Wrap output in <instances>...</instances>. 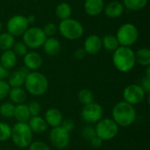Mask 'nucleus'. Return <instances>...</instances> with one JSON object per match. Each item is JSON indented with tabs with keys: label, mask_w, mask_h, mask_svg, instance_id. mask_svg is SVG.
I'll list each match as a JSON object with an SVG mask.
<instances>
[{
	"label": "nucleus",
	"mask_w": 150,
	"mask_h": 150,
	"mask_svg": "<svg viewBox=\"0 0 150 150\" xmlns=\"http://www.w3.org/2000/svg\"><path fill=\"white\" fill-rule=\"evenodd\" d=\"M112 116V120L119 127H127L135 121L136 111L134 105L125 101H120L114 105Z\"/></svg>",
	"instance_id": "f257e3e1"
},
{
	"label": "nucleus",
	"mask_w": 150,
	"mask_h": 150,
	"mask_svg": "<svg viewBox=\"0 0 150 150\" xmlns=\"http://www.w3.org/2000/svg\"><path fill=\"white\" fill-rule=\"evenodd\" d=\"M112 62L114 67L122 73L132 70L135 65V54L129 47L120 46L112 54Z\"/></svg>",
	"instance_id": "f03ea898"
},
{
	"label": "nucleus",
	"mask_w": 150,
	"mask_h": 150,
	"mask_svg": "<svg viewBox=\"0 0 150 150\" xmlns=\"http://www.w3.org/2000/svg\"><path fill=\"white\" fill-rule=\"evenodd\" d=\"M24 84L26 91L33 96H42L48 89L47 78L37 71H31L25 77Z\"/></svg>",
	"instance_id": "7ed1b4c3"
},
{
	"label": "nucleus",
	"mask_w": 150,
	"mask_h": 150,
	"mask_svg": "<svg viewBox=\"0 0 150 150\" xmlns=\"http://www.w3.org/2000/svg\"><path fill=\"white\" fill-rule=\"evenodd\" d=\"M11 139L18 148L25 149L33 142V132L27 123L18 122L11 127Z\"/></svg>",
	"instance_id": "20e7f679"
},
{
	"label": "nucleus",
	"mask_w": 150,
	"mask_h": 150,
	"mask_svg": "<svg viewBox=\"0 0 150 150\" xmlns=\"http://www.w3.org/2000/svg\"><path fill=\"white\" fill-rule=\"evenodd\" d=\"M83 26L76 19L67 18L61 20L59 24V32L62 36L69 40H75L81 38L83 34Z\"/></svg>",
	"instance_id": "39448f33"
},
{
	"label": "nucleus",
	"mask_w": 150,
	"mask_h": 150,
	"mask_svg": "<svg viewBox=\"0 0 150 150\" xmlns=\"http://www.w3.org/2000/svg\"><path fill=\"white\" fill-rule=\"evenodd\" d=\"M139 32L137 27L131 23L123 24L117 31L116 38L122 47H131L138 40Z\"/></svg>",
	"instance_id": "423d86ee"
},
{
	"label": "nucleus",
	"mask_w": 150,
	"mask_h": 150,
	"mask_svg": "<svg viewBox=\"0 0 150 150\" xmlns=\"http://www.w3.org/2000/svg\"><path fill=\"white\" fill-rule=\"evenodd\" d=\"M96 136L104 141H110L115 138L119 133V126L114 122L112 119L100 120L96 127Z\"/></svg>",
	"instance_id": "0eeeda50"
},
{
	"label": "nucleus",
	"mask_w": 150,
	"mask_h": 150,
	"mask_svg": "<svg viewBox=\"0 0 150 150\" xmlns=\"http://www.w3.org/2000/svg\"><path fill=\"white\" fill-rule=\"evenodd\" d=\"M47 36L45 35L42 28L40 27H28L23 34V42L27 47L36 49L43 46Z\"/></svg>",
	"instance_id": "6e6552de"
},
{
	"label": "nucleus",
	"mask_w": 150,
	"mask_h": 150,
	"mask_svg": "<svg viewBox=\"0 0 150 150\" xmlns=\"http://www.w3.org/2000/svg\"><path fill=\"white\" fill-rule=\"evenodd\" d=\"M49 141L57 149H66L70 142V134L61 126L53 127L49 133Z\"/></svg>",
	"instance_id": "1a4fd4ad"
},
{
	"label": "nucleus",
	"mask_w": 150,
	"mask_h": 150,
	"mask_svg": "<svg viewBox=\"0 0 150 150\" xmlns=\"http://www.w3.org/2000/svg\"><path fill=\"white\" fill-rule=\"evenodd\" d=\"M146 97V92L139 84H130L124 89L123 98L124 101L134 105L141 104Z\"/></svg>",
	"instance_id": "9d476101"
},
{
	"label": "nucleus",
	"mask_w": 150,
	"mask_h": 150,
	"mask_svg": "<svg viewBox=\"0 0 150 150\" xmlns=\"http://www.w3.org/2000/svg\"><path fill=\"white\" fill-rule=\"evenodd\" d=\"M103 108L98 103H91L89 105H83L82 110V118L88 124H97L103 117Z\"/></svg>",
	"instance_id": "9b49d317"
},
{
	"label": "nucleus",
	"mask_w": 150,
	"mask_h": 150,
	"mask_svg": "<svg viewBox=\"0 0 150 150\" xmlns=\"http://www.w3.org/2000/svg\"><path fill=\"white\" fill-rule=\"evenodd\" d=\"M29 23L27 22L26 17L22 15L12 16L7 22L6 28L9 33L12 36H20L28 29Z\"/></svg>",
	"instance_id": "f8f14e48"
},
{
	"label": "nucleus",
	"mask_w": 150,
	"mask_h": 150,
	"mask_svg": "<svg viewBox=\"0 0 150 150\" xmlns=\"http://www.w3.org/2000/svg\"><path fill=\"white\" fill-rule=\"evenodd\" d=\"M102 48V39L97 34L88 36L83 43V49L88 54H97Z\"/></svg>",
	"instance_id": "ddd939ff"
},
{
	"label": "nucleus",
	"mask_w": 150,
	"mask_h": 150,
	"mask_svg": "<svg viewBox=\"0 0 150 150\" xmlns=\"http://www.w3.org/2000/svg\"><path fill=\"white\" fill-rule=\"evenodd\" d=\"M31 71L25 68V66L20 68L19 69L14 71L8 76V84L10 85L11 88L14 87H21L25 83V77Z\"/></svg>",
	"instance_id": "4468645a"
},
{
	"label": "nucleus",
	"mask_w": 150,
	"mask_h": 150,
	"mask_svg": "<svg viewBox=\"0 0 150 150\" xmlns=\"http://www.w3.org/2000/svg\"><path fill=\"white\" fill-rule=\"evenodd\" d=\"M24 64L30 71H36L42 65V57L36 52H27L24 56Z\"/></svg>",
	"instance_id": "2eb2a0df"
},
{
	"label": "nucleus",
	"mask_w": 150,
	"mask_h": 150,
	"mask_svg": "<svg viewBox=\"0 0 150 150\" xmlns=\"http://www.w3.org/2000/svg\"><path fill=\"white\" fill-rule=\"evenodd\" d=\"M44 120L47 126H50L51 127H56L61 126L63 120V117H62V112L58 109L49 108L45 112Z\"/></svg>",
	"instance_id": "dca6fc26"
},
{
	"label": "nucleus",
	"mask_w": 150,
	"mask_h": 150,
	"mask_svg": "<svg viewBox=\"0 0 150 150\" xmlns=\"http://www.w3.org/2000/svg\"><path fill=\"white\" fill-rule=\"evenodd\" d=\"M104 0H85L83 4L85 12L92 17L99 15L104 11Z\"/></svg>",
	"instance_id": "f3484780"
},
{
	"label": "nucleus",
	"mask_w": 150,
	"mask_h": 150,
	"mask_svg": "<svg viewBox=\"0 0 150 150\" xmlns=\"http://www.w3.org/2000/svg\"><path fill=\"white\" fill-rule=\"evenodd\" d=\"M104 11L107 17L111 18H116L122 15L124 11V5L119 1H112L110 2L108 4L105 5Z\"/></svg>",
	"instance_id": "a211bd4d"
},
{
	"label": "nucleus",
	"mask_w": 150,
	"mask_h": 150,
	"mask_svg": "<svg viewBox=\"0 0 150 150\" xmlns=\"http://www.w3.org/2000/svg\"><path fill=\"white\" fill-rule=\"evenodd\" d=\"M42 47L44 52L50 56L56 55L61 50V43L54 37H47Z\"/></svg>",
	"instance_id": "6ab92c4d"
},
{
	"label": "nucleus",
	"mask_w": 150,
	"mask_h": 150,
	"mask_svg": "<svg viewBox=\"0 0 150 150\" xmlns=\"http://www.w3.org/2000/svg\"><path fill=\"white\" fill-rule=\"evenodd\" d=\"M27 124L30 127V129L32 130L33 133H36V134H41L43 132H45L47 128V125L44 120V118L39 116H34V117H31L29 119V120L27 121Z\"/></svg>",
	"instance_id": "aec40b11"
},
{
	"label": "nucleus",
	"mask_w": 150,
	"mask_h": 150,
	"mask_svg": "<svg viewBox=\"0 0 150 150\" xmlns=\"http://www.w3.org/2000/svg\"><path fill=\"white\" fill-rule=\"evenodd\" d=\"M17 63V55L14 54V52L10 50H5L2 53L0 56V64L6 69H11L14 68V66Z\"/></svg>",
	"instance_id": "412c9836"
},
{
	"label": "nucleus",
	"mask_w": 150,
	"mask_h": 150,
	"mask_svg": "<svg viewBox=\"0 0 150 150\" xmlns=\"http://www.w3.org/2000/svg\"><path fill=\"white\" fill-rule=\"evenodd\" d=\"M8 96H9L10 100L11 101V103L15 104V105L24 104V102L26 99V92L21 87L11 88Z\"/></svg>",
	"instance_id": "4be33fe9"
},
{
	"label": "nucleus",
	"mask_w": 150,
	"mask_h": 150,
	"mask_svg": "<svg viewBox=\"0 0 150 150\" xmlns=\"http://www.w3.org/2000/svg\"><path fill=\"white\" fill-rule=\"evenodd\" d=\"M13 117L18 122L27 123V121L31 118L27 105L26 104L16 105H15V109H14V115H13Z\"/></svg>",
	"instance_id": "5701e85b"
},
{
	"label": "nucleus",
	"mask_w": 150,
	"mask_h": 150,
	"mask_svg": "<svg viewBox=\"0 0 150 150\" xmlns=\"http://www.w3.org/2000/svg\"><path fill=\"white\" fill-rule=\"evenodd\" d=\"M72 14V7L69 4L62 2L56 5L55 8V15L61 20H64L69 18Z\"/></svg>",
	"instance_id": "b1692460"
},
{
	"label": "nucleus",
	"mask_w": 150,
	"mask_h": 150,
	"mask_svg": "<svg viewBox=\"0 0 150 150\" xmlns=\"http://www.w3.org/2000/svg\"><path fill=\"white\" fill-rule=\"evenodd\" d=\"M135 54V62L141 66L149 67L150 65V51L149 48H140L137 50Z\"/></svg>",
	"instance_id": "393cba45"
},
{
	"label": "nucleus",
	"mask_w": 150,
	"mask_h": 150,
	"mask_svg": "<svg viewBox=\"0 0 150 150\" xmlns=\"http://www.w3.org/2000/svg\"><path fill=\"white\" fill-rule=\"evenodd\" d=\"M102 47H104L106 51L114 52L120 47V43L116 36L112 34H107L102 38Z\"/></svg>",
	"instance_id": "a878e982"
},
{
	"label": "nucleus",
	"mask_w": 150,
	"mask_h": 150,
	"mask_svg": "<svg viewBox=\"0 0 150 150\" xmlns=\"http://www.w3.org/2000/svg\"><path fill=\"white\" fill-rule=\"evenodd\" d=\"M15 43L14 36L11 33H0V49L3 51L10 50L12 48Z\"/></svg>",
	"instance_id": "bb28decb"
},
{
	"label": "nucleus",
	"mask_w": 150,
	"mask_h": 150,
	"mask_svg": "<svg viewBox=\"0 0 150 150\" xmlns=\"http://www.w3.org/2000/svg\"><path fill=\"white\" fill-rule=\"evenodd\" d=\"M148 4V0H123V5L130 11H140Z\"/></svg>",
	"instance_id": "cd10ccee"
},
{
	"label": "nucleus",
	"mask_w": 150,
	"mask_h": 150,
	"mask_svg": "<svg viewBox=\"0 0 150 150\" xmlns=\"http://www.w3.org/2000/svg\"><path fill=\"white\" fill-rule=\"evenodd\" d=\"M77 98H78V101L83 105H86L94 102V95L92 91L87 89L81 90L77 93Z\"/></svg>",
	"instance_id": "c85d7f7f"
},
{
	"label": "nucleus",
	"mask_w": 150,
	"mask_h": 150,
	"mask_svg": "<svg viewBox=\"0 0 150 150\" xmlns=\"http://www.w3.org/2000/svg\"><path fill=\"white\" fill-rule=\"evenodd\" d=\"M15 105L11 102H5L0 105V115L4 118L10 119L14 115Z\"/></svg>",
	"instance_id": "c756f323"
},
{
	"label": "nucleus",
	"mask_w": 150,
	"mask_h": 150,
	"mask_svg": "<svg viewBox=\"0 0 150 150\" xmlns=\"http://www.w3.org/2000/svg\"><path fill=\"white\" fill-rule=\"evenodd\" d=\"M11 127L4 122H0V142H6L11 139Z\"/></svg>",
	"instance_id": "7c9ffc66"
},
{
	"label": "nucleus",
	"mask_w": 150,
	"mask_h": 150,
	"mask_svg": "<svg viewBox=\"0 0 150 150\" xmlns=\"http://www.w3.org/2000/svg\"><path fill=\"white\" fill-rule=\"evenodd\" d=\"M27 48L28 47L25 45L24 42H17V43H14L11 50L14 52V54L17 56H25L26 53L28 52Z\"/></svg>",
	"instance_id": "2f4dec72"
},
{
	"label": "nucleus",
	"mask_w": 150,
	"mask_h": 150,
	"mask_svg": "<svg viewBox=\"0 0 150 150\" xmlns=\"http://www.w3.org/2000/svg\"><path fill=\"white\" fill-rule=\"evenodd\" d=\"M81 134H82V136L84 140L91 141L93 137L96 136L95 127H93L92 126H86L82 129Z\"/></svg>",
	"instance_id": "473e14b6"
},
{
	"label": "nucleus",
	"mask_w": 150,
	"mask_h": 150,
	"mask_svg": "<svg viewBox=\"0 0 150 150\" xmlns=\"http://www.w3.org/2000/svg\"><path fill=\"white\" fill-rule=\"evenodd\" d=\"M28 106V110L30 112V116L31 117H34V116H39L41 111V106L40 105L36 102V101H31L30 103L27 104Z\"/></svg>",
	"instance_id": "72a5a7b5"
},
{
	"label": "nucleus",
	"mask_w": 150,
	"mask_h": 150,
	"mask_svg": "<svg viewBox=\"0 0 150 150\" xmlns=\"http://www.w3.org/2000/svg\"><path fill=\"white\" fill-rule=\"evenodd\" d=\"M45 35L47 37H54V35L57 33V26L54 23H47L42 28Z\"/></svg>",
	"instance_id": "f704fd0d"
},
{
	"label": "nucleus",
	"mask_w": 150,
	"mask_h": 150,
	"mask_svg": "<svg viewBox=\"0 0 150 150\" xmlns=\"http://www.w3.org/2000/svg\"><path fill=\"white\" fill-rule=\"evenodd\" d=\"M10 89L11 87L6 81L4 80L0 81V100H3L8 96Z\"/></svg>",
	"instance_id": "c9c22d12"
},
{
	"label": "nucleus",
	"mask_w": 150,
	"mask_h": 150,
	"mask_svg": "<svg viewBox=\"0 0 150 150\" xmlns=\"http://www.w3.org/2000/svg\"><path fill=\"white\" fill-rule=\"evenodd\" d=\"M29 150H51L50 148L43 142H32L29 147H28Z\"/></svg>",
	"instance_id": "e433bc0d"
},
{
	"label": "nucleus",
	"mask_w": 150,
	"mask_h": 150,
	"mask_svg": "<svg viewBox=\"0 0 150 150\" xmlns=\"http://www.w3.org/2000/svg\"><path fill=\"white\" fill-rule=\"evenodd\" d=\"M61 127L65 129L67 132H69L70 134V132L74 129V127H75V124H74V121L70 119H66V120H63L62 124H61Z\"/></svg>",
	"instance_id": "4c0bfd02"
},
{
	"label": "nucleus",
	"mask_w": 150,
	"mask_h": 150,
	"mask_svg": "<svg viewBox=\"0 0 150 150\" xmlns=\"http://www.w3.org/2000/svg\"><path fill=\"white\" fill-rule=\"evenodd\" d=\"M86 52L84 51L83 47H78L74 52V57L77 60H82L85 57Z\"/></svg>",
	"instance_id": "58836bf2"
},
{
	"label": "nucleus",
	"mask_w": 150,
	"mask_h": 150,
	"mask_svg": "<svg viewBox=\"0 0 150 150\" xmlns=\"http://www.w3.org/2000/svg\"><path fill=\"white\" fill-rule=\"evenodd\" d=\"M90 143H91V146L92 148H94V149H98V148H100V147L102 146L103 141H102L100 138H98V136H95V137H93V138L90 141Z\"/></svg>",
	"instance_id": "ea45409f"
},
{
	"label": "nucleus",
	"mask_w": 150,
	"mask_h": 150,
	"mask_svg": "<svg viewBox=\"0 0 150 150\" xmlns=\"http://www.w3.org/2000/svg\"><path fill=\"white\" fill-rule=\"evenodd\" d=\"M142 89L145 91L146 93H149L150 91V78L149 77H144L142 79Z\"/></svg>",
	"instance_id": "a19ab883"
},
{
	"label": "nucleus",
	"mask_w": 150,
	"mask_h": 150,
	"mask_svg": "<svg viewBox=\"0 0 150 150\" xmlns=\"http://www.w3.org/2000/svg\"><path fill=\"white\" fill-rule=\"evenodd\" d=\"M10 73L9 70L4 69L1 64H0V81L1 80H5L6 78H8Z\"/></svg>",
	"instance_id": "79ce46f5"
},
{
	"label": "nucleus",
	"mask_w": 150,
	"mask_h": 150,
	"mask_svg": "<svg viewBox=\"0 0 150 150\" xmlns=\"http://www.w3.org/2000/svg\"><path fill=\"white\" fill-rule=\"evenodd\" d=\"M26 19H27V22H28L29 24L33 23L34 20H35V16H34L33 14H31V15H29V16L26 17Z\"/></svg>",
	"instance_id": "37998d69"
},
{
	"label": "nucleus",
	"mask_w": 150,
	"mask_h": 150,
	"mask_svg": "<svg viewBox=\"0 0 150 150\" xmlns=\"http://www.w3.org/2000/svg\"><path fill=\"white\" fill-rule=\"evenodd\" d=\"M146 77H149L150 78V68L149 66V67H147V69H146V76H145Z\"/></svg>",
	"instance_id": "c03bdc74"
},
{
	"label": "nucleus",
	"mask_w": 150,
	"mask_h": 150,
	"mask_svg": "<svg viewBox=\"0 0 150 150\" xmlns=\"http://www.w3.org/2000/svg\"><path fill=\"white\" fill-rule=\"evenodd\" d=\"M1 31H2V23L0 21V33H1Z\"/></svg>",
	"instance_id": "a18cd8bd"
}]
</instances>
